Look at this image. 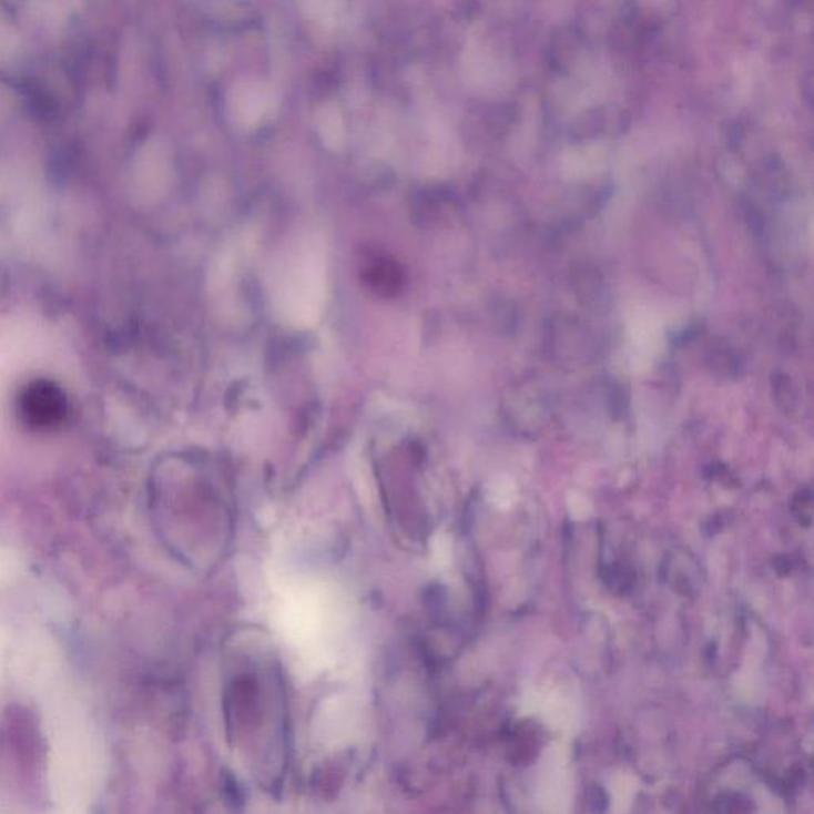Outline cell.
Returning <instances> with one entry per match:
<instances>
[{
  "label": "cell",
  "mask_w": 814,
  "mask_h": 814,
  "mask_svg": "<svg viewBox=\"0 0 814 814\" xmlns=\"http://www.w3.org/2000/svg\"><path fill=\"white\" fill-rule=\"evenodd\" d=\"M274 105V96L263 83L244 80L234 84L228 96V113L234 123L253 126L263 121Z\"/></svg>",
  "instance_id": "1"
},
{
  "label": "cell",
  "mask_w": 814,
  "mask_h": 814,
  "mask_svg": "<svg viewBox=\"0 0 814 814\" xmlns=\"http://www.w3.org/2000/svg\"><path fill=\"white\" fill-rule=\"evenodd\" d=\"M65 399L60 388L47 383H37L26 390L23 414L32 427H51L64 416Z\"/></svg>",
  "instance_id": "2"
},
{
  "label": "cell",
  "mask_w": 814,
  "mask_h": 814,
  "mask_svg": "<svg viewBox=\"0 0 814 814\" xmlns=\"http://www.w3.org/2000/svg\"><path fill=\"white\" fill-rule=\"evenodd\" d=\"M320 131L328 144L337 145L343 142V119H340L339 110L335 105H328V108L322 110Z\"/></svg>",
  "instance_id": "3"
},
{
  "label": "cell",
  "mask_w": 814,
  "mask_h": 814,
  "mask_svg": "<svg viewBox=\"0 0 814 814\" xmlns=\"http://www.w3.org/2000/svg\"><path fill=\"white\" fill-rule=\"evenodd\" d=\"M312 3H314V13L315 17L322 18V20H326V18L333 17L337 10H339V7H337V0H312Z\"/></svg>",
  "instance_id": "4"
}]
</instances>
